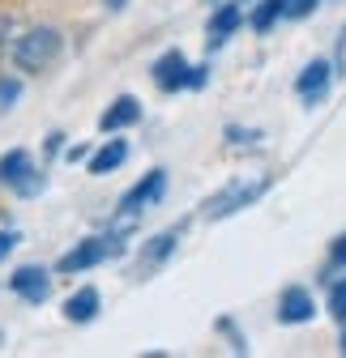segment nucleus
<instances>
[{
    "instance_id": "nucleus-23",
    "label": "nucleus",
    "mask_w": 346,
    "mask_h": 358,
    "mask_svg": "<svg viewBox=\"0 0 346 358\" xmlns=\"http://www.w3.org/2000/svg\"><path fill=\"white\" fill-rule=\"evenodd\" d=\"M329 260H333L338 268H346V235H338V239L329 243Z\"/></svg>"
},
{
    "instance_id": "nucleus-22",
    "label": "nucleus",
    "mask_w": 346,
    "mask_h": 358,
    "mask_svg": "<svg viewBox=\"0 0 346 358\" xmlns=\"http://www.w3.org/2000/svg\"><path fill=\"white\" fill-rule=\"evenodd\" d=\"M205 81H209V69L205 64H193L188 69V90H205Z\"/></svg>"
},
{
    "instance_id": "nucleus-29",
    "label": "nucleus",
    "mask_w": 346,
    "mask_h": 358,
    "mask_svg": "<svg viewBox=\"0 0 346 358\" xmlns=\"http://www.w3.org/2000/svg\"><path fill=\"white\" fill-rule=\"evenodd\" d=\"M342 354H346V324H342Z\"/></svg>"
},
{
    "instance_id": "nucleus-16",
    "label": "nucleus",
    "mask_w": 346,
    "mask_h": 358,
    "mask_svg": "<svg viewBox=\"0 0 346 358\" xmlns=\"http://www.w3.org/2000/svg\"><path fill=\"white\" fill-rule=\"evenodd\" d=\"M329 316H333L338 324H346V278L329 282Z\"/></svg>"
},
{
    "instance_id": "nucleus-14",
    "label": "nucleus",
    "mask_w": 346,
    "mask_h": 358,
    "mask_svg": "<svg viewBox=\"0 0 346 358\" xmlns=\"http://www.w3.org/2000/svg\"><path fill=\"white\" fill-rule=\"evenodd\" d=\"M128 162V141L116 132V141H103L95 154H90V162H85V171L90 175H111V171H120Z\"/></svg>"
},
{
    "instance_id": "nucleus-2",
    "label": "nucleus",
    "mask_w": 346,
    "mask_h": 358,
    "mask_svg": "<svg viewBox=\"0 0 346 358\" xmlns=\"http://www.w3.org/2000/svg\"><path fill=\"white\" fill-rule=\"evenodd\" d=\"M265 192H270V179H265V175H256V179H231L227 188H219V192L201 205V213H205L209 222H223V217H235V213L252 209Z\"/></svg>"
},
{
    "instance_id": "nucleus-13",
    "label": "nucleus",
    "mask_w": 346,
    "mask_h": 358,
    "mask_svg": "<svg viewBox=\"0 0 346 358\" xmlns=\"http://www.w3.org/2000/svg\"><path fill=\"white\" fill-rule=\"evenodd\" d=\"M99 307H103V294H99L95 286H81L77 294L64 299V320H69V324H90V320L99 316Z\"/></svg>"
},
{
    "instance_id": "nucleus-20",
    "label": "nucleus",
    "mask_w": 346,
    "mask_h": 358,
    "mask_svg": "<svg viewBox=\"0 0 346 358\" xmlns=\"http://www.w3.org/2000/svg\"><path fill=\"white\" fill-rule=\"evenodd\" d=\"M219 333H227V337H231V345H235V354H248V341L240 337V329H235L231 320H219Z\"/></svg>"
},
{
    "instance_id": "nucleus-8",
    "label": "nucleus",
    "mask_w": 346,
    "mask_h": 358,
    "mask_svg": "<svg viewBox=\"0 0 346 358\" xmlns=\"http://www.w3.org/2000/svg\"><path fill=\"white\" fill-rule=\"evenodd\" d=\"M329 81H333V64H329V60H308V64H304V73L295 77V94L304 99L308 107H317V103L325 99Z\"/></svg>"
},
{
    "instance_id": "nucleus-1",
    "label": "nucleus",
    "mask_w": 346,
    "mask_h": 358,
    "mask_svg": "<svg viewBox=\"0 0 346 358\" xmlns=\"http://www.w3.org/2000/svg\"><path fill=\"white\" fill-rule=\"evenodd\" d=\"M13 64L22 73H43L64 56V34L56 26H30L22 38H13Z\"/></svg>"
},
{
    "instance_id": "nucleus-18",
    "label": "nucleus",
    "mask_w": 346,
    "mask_h": 358,
    "mask_svg": "<svg viewBox=\"0 0 346 358\" xmlns=\"http://www.w3.org/2000/svg\"><path fill=\"white\" fill-rule=\"evenodd\" d=\"M321 5V0H282V17H291V22H304V17H312V9Z\"/></svg>"
},
{
    "instance_id": "nucleus-5",
    "label": "nucleus",
    "mask_w": 346,
    "mask_h": 358,
    "mask_svg": "<svg viewBox=\"0 0 346 358\" xmlns=\"http://www.w3.org/2000/svg\"><path fill=\"white\" fill-rule=\"evenodd\" d=\"M162 196H167V171H162V166H154V171H146L137 184L120 196L116 217H120V222H133V217H141L146 209H154Z\"/></svg>"
},
{
    "instance_id": "nucleus-9",
    "label": "nucleus",
    "mask_w": 346,
    "mask_h": 358,
    "mask_svg": "<svg viewBox=\"0 0 346 358\" xmlns=\"http://www.w3.org/2000/svg\"><path fill=\"white\" fill-rule=\"evenodd\" d=\"M317 316V299L304 286H286L278 299V324H308Z\"/></svg>"
},
{
    "instance_id": "nucleus-7",
    "label": "nucleus",
    "mask_w": 346,
    "mask_h": 358,
    "mask_svg": "<svg viewBox=\"0 0 346 358\" xmlns=\"http://www.w3.org/2000/svg\"><path fill=\"white\" fill-rule=\"evenodd\" d=\"M188 60H184V52H176V48H171V52H162L158 60H154V85L162 90V94H176V90H188Z\"/></svg>"
},
{
    "instance_id": "nucleus-25",
    "label": "nucleus",
    "mask_w": 346,
    "mask_h": 358,
    "mask_svg": "<svg viewBox=\"0 0 346 358\" xmlns=\"http://www.w3.org/2000/svg\"><path fill=\"white\" fill-rule=\"evenodd\" d=\"M333 73H346V26L338 34V60H333Z\"/></svg>"
},
{
    "instance_id": "nucleus-19",
    "label": "nucleus",
    "mask_w": 346,
    "mask_h": 358,
    "mask_svg": "<svg viewBox=\"0 0 346 358\" xmlns=\"http://www.w3.org/2000/svg\"><path fill=\"white\" fill-rule=\"evenodd\" d=\"M227 141L231 145H256V141H261V132H256V128H240V124H227Z\"/></svg>"
},
{
    "instance_id": "nucleus-10",
    "label": "nucleus",
    "mask_w": 346,
    "mask_h": 358,
    "mask_svg": "<svg viewBox=\"0 0 346 358\" xmlns=\"http://www.w3.org/2000/svg\"><path fill=\"white\" fill-rule=\"evenodd\" d=\"M180 235H184V227H171V231H162V235L146 239V248H141V256H137V278L154 273V268H158L162 260H171V252H176Z\"/></svg>"
},
{
    "instance_id": "nucleus-4",
    "label": "nucleus",
    "mask_w": 346,
    "mask_h": 358,
    "mask_svg": "<svg viewBox=\"0 0 346 358\" xmlns=\"http://www.w3.org/2000/svg\"><path fill=\"white\" fill-rule=\"evenodd\" d=\"M0 184L22 201H34L48 188V166H39L30 150H9V154H0Z\"/></svg>"
},
{
    "instance_id": "nucleus-27",
    "label": "nucleus",
    "mask_w": 346,
    "mask_h": 358,
    "mask_svg": "<svg viewBox=\"0 0 346 358\" xmlns=\"http://www.w3.org/2000/svg\"><path fill=\"white\" fill-rule=\"evenodd\" d=\"M64 158H69V162H81V158H85V145H69V154H64Z\"/></svg>"
},
{
    "instance_id": "nucleus-21",
    "label": "nucleus",
    "mask_w": 346,
    "mask_h": 358,
    "mask_svg": "<svg viewBox=\"0 0 346 358\" xmlns=\"http://www.w3.org/2000/svg\"><path fill=\"white\" fill-rule=\"evenodd\" d=\"M60 150H64V132H48V141H43V158L52 162V158H56Z\"/></svg>"
},
{
    "instance_id": "nucleus-24",
    "label": "nucleus",
    "mask_w": 346,
    "mask_h": 358,
    "mask_svg": "<svg viewBox=\"0 0 346 358\" xmlns=\"http://www.w3.org/2000/svg\"><path fill=\"white\" fill-rule=\"evenodd\" d=\"M13 248H18V231H0V260H9Z\"/></svg>"
},
{
    "instance_id": "nucleus-6",
    "label": "nucleus",
    "mask_w": 346,
    "mask_h": 358,
    "mask_svg": "<svg viewBox=\"0 0 346 358\" xmlns=\"http://www.w3.org/2000/svg\"><path fill=\"white\" fill-rule=\"evenodd\" d=\"M9 290H13L22 303H48V294H52V273H48L43 264H22V268H13Z\"/></svg>"
},
{
    "instance_id": "nucleus-12",
    "label": "nucleus",
    "mask_w": 346,
    "mask_h": 358,
    "mask_svg": "<svg viewBox=\"0 0 346 358\" xmlns=\"http://www.w3.org/2000/svg\"><path fill=\"white\" fill-rule=\"evenodd\" d=\"M141 120V103L133 99V94H120L103 115H99V128L107 132V137H111V132H124V128H133Z\"/></svg>"
},
{
    "instance_id": "nucleus-3",
    "label": "nucleus",
    "mask_w": 346,
    "mask_h": 358,
    "mask_svg": "<svg viewBox=\"0 0 346 358\" xmlns=\"http://www.w3.org/2000/svg\"><path fill=\"white\" fill-rule=\"evenodd\" d=\"M124 256V231H111V235H90V239H81L73 243L60 260H56V273H85V268H95V264H107Z\"/></svg>"
},
{
    "instance_id": "nucleus-26",
    "label": "nucleus",
    "mask_w": 346,
    "mask_h": 358,
    "mask_svg": "<svg viewBox=\"0 0 346 358\" xmlns=\"http://www.w3.org/2000/svg\"><path fill=\"white\" fill-rule=\"evenodd\" d=\"M5 52H9V22L0 17V56H5Z\"/></svg>"
},
{
    "instance_id": "nucleus-28",
    "label": "nucleus",
    "mask_w": 346,
    "mask_h": 358,
    "mask_svg": "<svg viewBox=\"0 0 346 358\" xmlns=\"http://www.w3.org/2000/svg\"><path fill=\"white\" fill-rule=\"evenodd\" d=\"M103 5H107V9H124V5H128V0H103Z\"/></svg>"
},
{
    "instance_id": "nucleus-15",
    "label": "nucleus",
    "mask_w": 346,
    "mask_h": 358,
    "mask_svg": "<svg viewBox=\"0 0 346 358\" xmlns=\"http://www.w3.org/2000/svg\"><path fill=\"white\" fill-rule=\"evenodd\" d=\"M278 17H282V0H256V9H252L248 26H252L256 34H270Z\"/></svg>"
},
{
    "instance_id": "nucleus-17",
    "label": "nucleus",
    "mask_w": 346,
    "mask_h": 358,
    "mask_svg": "<svg viewBox=\"0 0 346 358\" xmlns=\"http://www.w3.org/2000/svg\"><path fill=\"white\" fill-rule=\"evenodd\" d=\"M22 103V81L18 77H0V111H13Z\"/></svg>"
},
{
    "instance_id": "nucleus-11",
    "label": "nucleus",
    "mask_w": 346,
    "mask_h": 358,
    "mask_svg": "<svg viewBox=\"0 0 346 358\" xmlns=\"http://www.w3.org/2000/svg\"><path fill=\"white\" fill-rule=\"evenodd\" d=\"M240 26H244V9H240V5H219V9H214V17L205 22V43H209V52L223 48V43H227Z\"/></svg>"
}]
</instances>
